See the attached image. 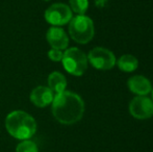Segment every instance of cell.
<instances>
[{"instance_id": "cell-1", "label": "cell", "mask_w": 153, "mask_h": 152, "mask_svg": "<svg viewBox=\"0 0 153 152\" xmlns=\"http://www.w3.org/2000/svg\"><path fill=\"white\" fill-rule=\"evenodd\" d=\"M85 102L77 94L64 91L54 95L52 101V115L56 121L65 125H71L82 118Z\"/></svg>"}, {"instance_id": "cell-2", "label": "cell", "mask_w": 153, "mask_h": 152, "mask_svg": "<svg viewBox=\"0 0 153 152\" xmlns=\"http://www.w3.org/2000/svg\"><path fill=\"white\" fill-rule=\"evenodd\" d=\"M5 128L17 140H29L36 131V122L32 116L23 110H14L6 116Z\"/></svg>"}, {"instance_id": "cell-3", "label": "cell", "mask_w": 153, "mask_h": 152, "mask_svg": "<svg viewBox=\"0 0 153 152\" xmlns=\"http://www.w3.org/2000/svg\"><path fill=\"white\" fill-rule=\"evenodd\" d=\"M69 23V33L78 44H87L94 37V23L90 17L77 15L76 17H73Z\"/></svg>"}, {"instance_id": "cell-4", "label": "cell", "mask_w": 153, "mask_h": 152, "mask_svg": "<svg viewBox=\"0 0 153 152\" xmlns=\"http://www.w3.org/2000/svg\"><path fill=\"white\" fill-rule=\"evenodd\" d=\"M62 63L68 73L74 76H81L88 68V56L80 49L72 47L64 52Z\"/></svg>"}, {"instance_id": "cell-5", "label": "cell", "mask_w": 153, "mask_h": 152, "mask_svg": "<svg viewBox=\"0 0 153 152\" xmlns=\"http://www.w3.org/2000/svg\"><path fill=\"white\" fill-rule=\"evenodd\" d=\"M72 18V10L65 3H53L45 12V20L53 26L67 24Z\"/></svg>"}, {"instance_id": "cell-6", "label": "cell", "mask_w": 153, "mask_h": 152, "mask_svg": "<svg viewBox=\"0 0 153 152\" xmlns=\"http://www.w3.org/2000/svg\"><path fill=\"white\" fill-rule=\"evenodd\" d=\"M88 62L98 70H111L116 64V56L111 50L102 47H96L90 51Z\"/></svg>"}, {"instance_id": "cell-7", "label": "cell", "mask_w": 153, "mask_h": 152, "mask_svg": "<svg viewBox=\"0 0 153 152\" xmlns=\"http://www.w3.org/2000/svg\"><path fill=\"white\" fill-rule=\"evenodd\" d=\"M129 113L135 119H149L153 116V101L146 96H137L129 104Z\"/></svg>"}, {"instance_id": "cell-8", "label": "cell", "mask_w": 153, "mask_h": 152, "mask_svg": "<svg viewBox=\"0 0 153 152\" xmlns=\"http://www.w3.org/2000/svg\"><path fill=\"white\" fill-rule=\"evenodd\" d=\"M46 40L53 49L65 50L69 45V38L66 31L59 26H52L46 33Z\"/></svg>"}, {"instance_id": "cell-9", "label": "cell", "mask_w": 153, "mask_h": 152, "mask_svg": "<svg viewBox=\"0 0 153 152\" xmlns=\"http://www.w3.org/2000/svg\"><path fill=\"white\" fill-rule=\"evenodd\" d=\"M54 93L48 87L39 85L34 87L30 93V101L38 108H46L52 103Z\"/></svg>"}, {"instance_id": "cell-10", "label": "cell", "mask_w": 153, "mask_h": 152, "mask_svg": "<svg viewBox=\"0 0 153 152\" xmlns=\"http://www.w3.org/2000/svg\"><path fill=\"white\" fill-rule=\"evenodd\" d=\"M128 87L133 94L137 96H146L152 91V85L149 79L142 75H135L128 79Z\"/></svg>"}, {"instance_id": "cell-11", "label": "cell", "mask_w": 153, "mask_h": 152, "mask_svg": "<svg viewBox=\"0 0 153 152\" xmlns=\"http://www.w3.org/2000/svg\"><path fill=\"white\" fill-rule=\"evenodd\" d=\"M67 79L61 72H52L48 76V87L56 95L66 91Z\"/></svg>"}, {"instance_id": "cell-12", "label": "cell", "mask_w": 153, "mask_h": 152, "mask_svg": "<svg viewBox=\"0 0 153 152\" xmlns=\"http://www.w3.org/2000/svg\"><path fill=\"white\" fill-rule=\"evenodd\" d=\"M137 66L139 62L131 54H124L118 59V67L124 72H133L137 70Z\"/></svg>"}, {"instance_id": "cell-13", "label": "cell", "mask_w": 153, "mask_h": 152, "mask_svg": "<svg viewBox=\"0 0 153 152\" xmlns=\"http://www.w3.org/2000/svg\"><path fill=\"white\" fill-rule=\"evenodd\" d=\"M71 10L77 15H85L89 7V0H69Z\"/></svg>"}, {"instance_id": "cell-14", "label": "cell", "mask_w": 153, "mask_h": 152, "mask_svg": "<svg viewBox=\"0 0 153 152\" xmlns=\"http://www.w3.org/2000/svg\"><path fill=\"white\" fill-rule=\"evenodd\" d=\"M16 152H39V148L34 142L30 140H24L17 145Z\"/></svg>"}, {"instance_id": "cell-15", "label": "cell", "mask_w": 153, "mask_h": 152, "mask_svg": "<svg viewBox=\"0 0 153 152\" xmlns=\"http://www.w3.org/2000/svg\"><path fill=\"white\" fill-rule=\"evenodd\" d=\"M62 55H64V52L62 50H59V49L52 48L48 51V57L52 62H62Z\"/></svg>"}, {"instance_id": "cell-16", "label": "cell", "mask_w": 153, "mask_h": 152, "mask_svg": "<svg viewBox=\"0 0 153 152\" xmlns=\"http://www.w3.org/2000/svg\"><path fill=\"white\" fill-rule=\"evenodd\" d=\"M94 1H95V5L98 6V7H100V8H102V7H104L105 4L107 3L108 0H94Z\"/></svg>"}, {"instance_id": "cell-17", "label": "cell", "mask_w": 153, "mask_h": 152, "mask_svg": "<svg viewBox=\"0 0 153 152\" xmlns=\"http://www.w3.org/2000/svg\"><path fill=\"white\" fill-rule=\"evenodd\" d=\"M151 92H152V101H153V90H152Z\"/></svg>"}, {"instance_id": "cell-18", "label": "cell", "mask_w": 153, "mask_h": 152, "mask_svg": "<svg viewBox=\"0 0 153 152\" xmlns=\"http://www.w3.org/2000/svg\"><path fill=\"white\" fill-rule=\"evenodd\" d=\"M44 1H49V0H44Z\"/></svg>"}]
</instances>
